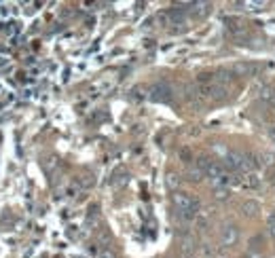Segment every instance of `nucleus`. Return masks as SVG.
Wrapping results in <instances>:
<instances>
[{
  "instance_id": "6e6552de",
  "label": "nucleus",
  "mask_w": 275,
  "mask_h": 258,
  "mask_svg": "<svg viewBox=\"0 0 275 258\" xmlns=\"http://www.w3.org/2000/svg\"><path fill=\"white\" fill-rule=\"evenodd\" d=\"M191 9H189V13L193 15V17H206L208 15V11H210V5L208 3H193V5H189Z\"/></svg>"
},
{
  "instance_id": "1a4fd4ad",
  "label": "nucleus",
  "mask_w": 275,
  "mask_h": 258,
  "mask_svg": "<svg viewBox=\"0 0 275 258\" xmlns=\"http://www.w3.org/2000/svg\"><path fill=\"white\" fill-rule=\"evenodd\" d=\"M229 34L235 38V40H241V38L248 36V28L243 26V24H231L229 26Z\"/></svg>"
},
{
  "instance_id": "f257e3e1",
  "label": "nucleus",
  "mask_w": 275,
  "mask_h": 258,
  "mask_svg": "<svg viewBox=\"0 0 275 258\" xmlns=\"http://www.w3.org/2000/svg\"><path fill=\"white\" fill-rule=\"evenodd\" d=\"M171 201H174L176 212H189V214H197L199 216V201L193 197V195L185 191H176L171 195Z\"/></svg>"
},
{
  "instance_id": "f03ea898",
  "label": "nucleus",
  "mask_w": 275,
  "mask_h": 258,
  "mask_svg": "<svg viewBox=\"0 0 275 258\" xmlns=\"http://www.w3.org/2000/svg\"><path fill=\"white\" fill-rule=\"evenodd\" d=\"M148 98L152 102H171V98H174V89H171L167 82H155L150 89H148Z\"/></svg>"
},
{
  "instance_id": "39448f33",
  "label": "nucleus",
  "mask_w": 275,
  "mask_h": 258,
  "mask_svg": "<svg viewBox=\"0 0 275 258\" xmlns=\"http://www.w3.org/2000/svg\"><path fill=\"white\" fill-rule=\"evenodd\" d=\"M227 174H229L227 167H225V165H222L220 161H212V159H210L208 167H206V178H210L212 184L216 182V180H220V178H225Z\"/></svg>"
},
{
  "instance_id": "a211bd4d",
  "label": "nucleus",
  "mask_w": 275,
  "mask_h": 258,
  "mask_svg": "<svg viewBox=\"0 0 275 258\" xmlns=\"http://www.w3.org/2000/svg\"><path fill=\"white\" fill-rule=\"evenodd\" d=\"M267 180H269V184H271V187L275 189V171H271V174H269V178H267Z\"/></svg>"
},
{
  "instance_id": "dca6fc26",
  "label": "nucleus",
  "mask_w": 275,
  "mask_h": 258,
  "mask_svg": "<svg viewBox=\"0 0 275 258\" xmlns=\"http://www.w3.org/2000/svg\"><path fill=\"white\" fill-rule=\"evenodd\" d=\"M180 157L185 159V163H191V161H193V154H191V150H187V148L180 152Z\"/></svg>"
},
{
  "instance_id": "412c9836",
  "label": "nucleus",
  "mask_w": 275,
  "mask_h": 258,
  "mask_svg": "<svg viewBox=\"0 0 275 258\" xmlns=\"http://www.w3.org/2000/svg\"><path fill=\"white\" fill-rule=\"evenodd\" d=\"M191 258H193V256H191Z\"/></svg>"
},
{
  "instance_id": "f3484780",
  "label": "nucleus",
  "mask_w": 275,
  "mask_h": 258,
  "mask_svg": "<svg viewBox=\"0 0 275 258\" xmlns=\"http://www.w3.org/2000/svg\"><path fill=\"white\" fill-rule=\"evenodd\" d=\"M167 184H169L171 189H174L176 184H178V176H174V174H169V176H167Z\"/></svg>"
},
{
  "instance_id": "4468645a",
  "label": "nucleus",
  "mask_w": 275,
  "mask_h": 258,
  "mask_svg": "<svg viewBox=\"0 0 275 258\" xmlns=\"http://www.w3.org/2000/svg\"><path fill=\"white\" fill-rule=\"evenodd\" d=\"M98 258H117V254L110 250V247H102V250L98 252Z\"/></svg>"
},
{
  "instance_id": "6ab92c4d",
  "label": "nucleus",
  "mask_w": 275,
  "mask_h": 258,
  "mask_svg": "<svg viewBox=\"0 0 275 258\" xmlns=\"http://www.w3.org/2000/svg\"><path fill=\"white\" fill-rule=\"evenodd\" d=\"M269 138L275 142V127H271V129H269Z\"/></svg>"
},
{
  "instance_id": "423d86ee",
  "label": "nucleus",
  "mask_w": 275,
  "mask_h": 258,
  "mask_svg": "<svg viewBox=\"0 0 275 258\" xmlns=\"http://www.w3.org/2000/svg\"><path fill=\"white\" fill-rule=\"evenodd\" d=\"M262 70V66L260 64H239V66H235V74H241V76H256L258 72Z\"/></svg>"
},
{
  "instance_id": "2eb2a0df",
  "label": "nucleus",
  "mask_w": 275,
  "mask_h": 258,
  "mask_svg": "<svg viewBox=\"0 0 275 258\" xmlns=\"http://www.w3.org/2000/svg\"><path fill=\"white\" fill-rule=\"evenodd\" d=\"M273 94H275V89H273V87H264V89H262V94H260V98H262V100H267V102H271V100H273Z\"/></svg>"
},
{
  "instance_id": "7ed1b4c3",
  "label": "nucleus",
  "mask_w": 275,
  "mask_h": 258,
  "mask_svg": "<svg viewBox=\"0 0 275 258\" xmlns=\"http://www.w3.org/2000/svg\"><path fill=\"white\" fill-rule=\"evenodd\" d=\"M243 157H246V152H239V150H229L225 154V167L227 171H233V174H241V167H243Z\"/></svg>"
},
{
  "instance_id": "f8f14e48",
  "label": "nucleus",
  "mask_w": 275,
  "mask_h": 258,
  "mask_svg": "<svg viewBox=\"0 0 275 258\" xmlns=\"http://www.w3.org/2000/svg\"><path fill=\"white\" fill-rule=\"evenodd\" d=\"M212 197L216 199V201H227V199L231 197V189H222V187L214 189V191H212Z\"/></svg>"
},
{
  "instance_id": "9d476101",
  "label": "nucleus",
  "mask_w": 275,
  "mask_h": 258,
  "mask_svg": "<svg viewBox=\"0 0 275 258\" xmlns=\"http://www.w3.org/2000/svg\"><path fill=\"white\" fill-rule=\"evenodd\" d=\"M256 163H258V167H264V169H271L273 165H275V157L271 152H262L256 157Z\"/></svg>"
},
{
  "instance_id": "9b49d317",
  "label": "nucleus",
  "mask_w": 275,
  "mask_h": 258,
  "mask_svg": "<svg viewBox=\"0 0 275 258\" xmlns=\"http://www.w3.org/2000/svg\"><path fill=\"white\" fill-rule=\"evenodd\" d=\"M241 212H243V216H256L258 212H260V205L256 203V201H243V205H241Z\"/></svg>"
},
{
  "instance_id": "ddd939ff",
  "label": "nucleus",
  "mask_w": 275,
  "mask_h": 258,
  "mask_svg": "<svg viewBox=\"0 0 275 258\" xmlns=\"http://www.w3.org/2000/svg\"><path fill=\"white\" fill-rule=\"evenodd\" d=\"M267 226H269L271 237H275V212H271V214L267 216Z\"/></svg>"
},
{
  "instance_id": "20e7f679",
  "label": "nucleus",
  "mask_w": 275,
  "mask_h": 258,
  "mask_svg": "<svg viewBox=\"0 0 275 258\" xmlns=\"http://www.w3.org/2000/svg\"><path fill=\"white\" fill-rule=\"evenodd\" d=\"M237 239H239V229H237L235 224H225L220 229V243L222 245L231 247V245L237 243Z\"/></svg>"
},
{
  "instance_id": "0eeeda50",
  "label": "nucleus",
  "mask_w": 275,
  "mask_h": 258,
  "mask_svg": "<svg viewBox=\"0 0 275 258\" xmlns=\"http://www.w3.org/2000/svg\"><path fill=\"white\" fill-rule=\"evenodd\" d=\"M241 187L250 189V191L260 189V176L256 171H254V174H243V176H241Z\"/></svg>"
},
{
  "instance_id": "aec40b11",
  "label": "nucleus",
  "mask_w": 275,
  "mask_h": 258,
  "mask_svg": "<svg viewBox=\"0 0 275 258\" xmlns=\"http://www.w3.org/2000/svg\"><path fill=\"white\" fill-rule=\"evenodd\" d=\"M271 104H273V106H275V94H273V100H271Z\"/></svg>"
}]
</instances>
